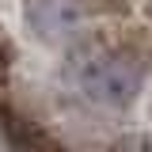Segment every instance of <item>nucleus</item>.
Listing matches in <instances>:
<instances>
[{"label": "nucleus", "instance_id": "obj_3", "mask_svg": "<svg viewBox=\"0 0 152 152\" xmlns=\"http://www.w3.org/2000/svg\"><path fill=\"white\" fill-rule=\"evenodd\" d=\"M145 15H152V0H145Z\"/></svg>", "mask_w": 152, "mask_h": 152}, {"label": "nucleus", "instance_id": "obj_1", "mask_svg": "<svg viewBox=\"0 0 152 152\" xmlns=\"http://www.w3.org/2000/svg\"><path fill=\"white\" fill-rule=\"evenodd\" d=\"M69 80H72L76 95L95 110H126L141 91V72L126 57L107 53V50L80 53L69 65Z\"/></svg>", "mask_w": 152, "mask_h": 152}, {"label": "nucleus", "instance_id": "obj_2", "mask_svg": "<svg viewBox=\"0 0 152 152\" xmlns=\"http://www.w3.org/2000/svg\"><path fill=\"white\" fill-rule=\"evenodd\" d=\"M23 23L42 46H69L88 31V4L84 0H27Z\"/></svg>", "mask_w": 152, "mask_h": 152}]
</instances>
